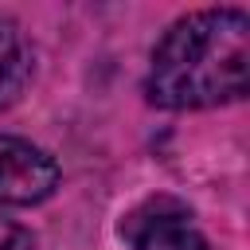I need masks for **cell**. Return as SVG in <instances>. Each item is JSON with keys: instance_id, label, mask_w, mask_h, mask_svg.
Here are the masks:
<instances>
[{"instance_id": "cell-4", "label": "cell", "mask_w": 250, "mask_h": 250, "mask_svg": "<svg viewBox=\"0 0 250 250\" xmlns=\"http://www.w3.org/2000/svg\"><path fill=\"white\" fill-rule=\"evenodd\" d=\"M31 82V47L23 31L0 16V109L16 105Z\"/></svg>"}, {"instance_id": "cell-1", "label": "cell", "mask_w": 250, "mask_h": 250, "mask_svg": "<svg viewBox=\"0 0 250 250\" xmlns=\"http://www.w3.org/2000/svg\"><path fill=\"white\" fill-rule=\"evenodd\" d=\"M250 16L242 8H203L180 16L145 74V98L160 109H211L246 94Z\"/></svg>"}, {"instance_id": "cell-5", "label": "cell", "mask_w": 250, "mask_h": 250, "mask_svg": "<svg viewBox=\"0 0 250 250\" xmlns=\"http://www.w3.org/2000/svg\"><path fill=\"white\" fill-rule=\"evenodd\" d=\"M0 250H35V234L20 223L0 219Z\"/></svg>"}, {"instance_id": "cell-2", "label": "cell", "mask_w": 250, "mask_h": 250, "mask_svg": "<svg viewBox=\"0 0 250 250\" xmlns=\"http://www.w3.org/2000/svg\"><path fill=\"white\" fill-rule=\"evenodd\" d=\"M121 238L129 250H207L188 203L176 195H148L121 219Z\"/></svg>"}, {"instance_id": "cell-3", "label": "cell", "mask_w": 250, "mask_h": 250, "mask_svg": "<svg viewBox=\"0 0 250 250\" xmlns=\"http://www.w3.org/2000/svg\"><path fill=\"white\" fill-rule=\"evenodd\" d=\"M59 188V164L23 137L0 133V207L43 203Z\"/></svg>"}]
</instances>
